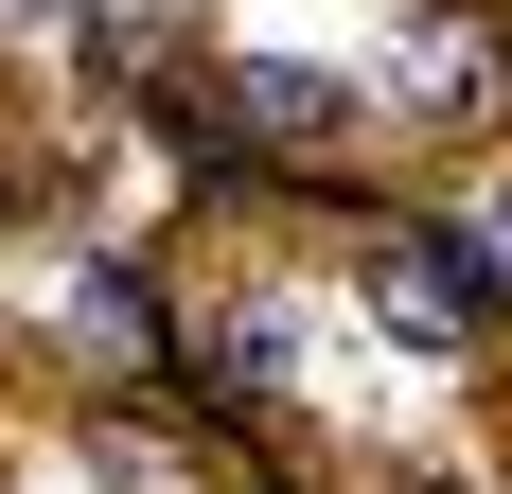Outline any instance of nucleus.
<instances>
[{
    "mask_svg": "<svg viewBox=\"0 0 512 494\" xmlns=\"http://www.w3.org/2000/svg\"><path fill=\"white\" fill-rule=\"evenodd\" d=\"M230 124L248 142H354V89L301 71V53H230Z\"/></svg>",
    "mask_w": 512,
    "mask_h": 494,
    "instance_id": "obj_1",
    "label": "nucleus"
},
{
    "mask_svg": "<svg viewBox=\"0 0 512 494\" xmlns=\"http://www.w3.org/2000/svg\"><path fill=\"white\" fill-rule=\"evenodd\" d=\"M495 318H512V300H495Z\"/></svg>",
    "mask_w": 512,
    "mask_h": 494,
    "instance_id": "obj_2",
    "label": "nucleus"
}]
</instances>
